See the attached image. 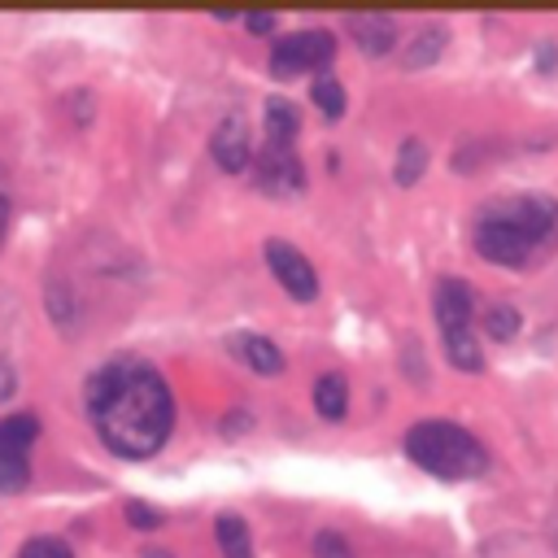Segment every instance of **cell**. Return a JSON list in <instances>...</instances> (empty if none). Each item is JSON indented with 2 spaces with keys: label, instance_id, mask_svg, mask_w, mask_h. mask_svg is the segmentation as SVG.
<instances>
[{
  "label": "cell",
  "instance_id": "26",
  "mask_svg": "<svg viewBox=\"0 0 558 558\" xmlns=\"http://www.w3.org/2000/svg\"><path fill=\"white\" fill-rule=\"evenodd\" d=\"M9 392H13V371H9V366H0V401H4Z\"/></svg>",
  "mask_w": 558,
  "mask_h": 558
},
{
  "label": "cell",
  "instance_id": "28",
  "mask_svg": "<svg viewBox=\"0 0 558 558\" xmlns=\"http://www.w3.org/2000/svg\"><path fill=\"white\" fill-rule=\"evenodd\" d=\"M144 558H174V554H166V549H148Z\"/></svg>",
  "mask_w": 558,
  "mask_h": 558
},
{
  "label": "cell",
  "instance_id": "9",
  "mask_svg": "<svg viewBox=\"0 0 558 558\" xmlns=\"http://www.w3.org/2000/svg\"><path fill=\"white\" fill-rule=\"evenodd\" d=\"M257 174H262L266 192H296L305 183V170H301L296 153L292 148H275V144H266V153L257 157Z\"/></svg>",
  "mask_w": 558,
  "mask_h": 558
},
{
  "label": "cell",
  "instance_id": "16",
  "mask_svg": "<svg viewBox=\"0 0 558 558\" xmlns=\"http://www.w3.org/2000/svg\"><path fill=\"white\" fill-rule=\"evenodd\" d=\"M484 331H488V340H510L514 331H519V323H523V314L510 305V301H493L488 310H484Z\"/></svg>",
  "mask_w": 558,
  "mask_h": 558
},
{
  "label": "cell",
  "instance_id": "2",
  "mask_svg": "<svg viewBox=\"0 0 558 558\" xmlns=\"http://www.w3.org/2000/svg\"><path fill=\"white\" fill-rule=\"evenodd\" d=\"M558 235V201L545 192H519L484 205L475 222V253L497 266H527Z\"/></svg>",
  "mask_w": 558,
  "mask_h": 558
},
{
  "label": "cell",
  "instance_id": "14",
  "mask_svg": "<svg viewBox=\"0 0 558 558\" xmlns=\"http://www.w3.org/2000/svg\"><path fill=\"white\" fill-rule=\"evenodd\" d=\"M440 48H445V31H440V26H427L423 35H414V44L405 48L401 65H405V70H427V65L440 57Z\"/></svg>",
  "mask_w": 558,
  "mask_h": 558
},
{
  "label": "cell",
  "instance_id": "7",
  "mask_svg": "<svg viewBox=\"0 0 558 558\" xmlns=\"http://www.w3.org/2000/svg\"><path fill=\"white\" fill-rule=\"evenodd\" d=\"M209 153H214V161H218L227 174H240V170L253 161L248 122H244L240 113H227V118L214 126V135H209Z\"/></svg>",
  "mask_w": 558,
  "mask_h": 558
},
{
  "label": "cell",
  "instance_id": "19",
  "mask_svg": "<svg viewBox=\"0 0 558 558\" xmlns=\"http://www.w3.org/2000/svg\"><path fill=\"white\" fill-rule=\"evenodd\" d=\"M310 100H314L327 118H340V113H344V87H340L331 74H314V83H310Z\"/></svg>",
  "mask_w": 558,
  "mask_h": 558
},
{
  "label": "cell",
  "instance_id": "10",
  "mask_svg": "<svg viewBox=\"0 0 558 558\" xmlns=\"http://www.w3.org/2000/svg\"><path fill=\"white\" fill-rule=\"evenodd\" d=\"M227 344H231V353H235L240 362H248V366L262 371V375H279V371H283V353L275 349V340H266V336H257V331H235Z\"/></svg>",
  "mask_w": 558,
  "mask_h": 558
},
{
  "label": "cell",
  "instance_id": "3",
  "mask_svg": "<svg viewBox=\"0 0 558 558\" xmlns=\"http://www.w3.org/2000/svg\"><path fill=\"white\" fill-rule=\"evenodd\" d=\"M405 453L436 480H475L488 471V449L449 418H423L405 432Z\"/></svg>",
  "mask_w": 558,
  "mask_h": 558
},
{
  "label": "cell",
  "instance_id": "12",
  "mask_svg": "<svg viewBox=\"0 0 558 558\" xmlns=\"http://www.w3.org/2000/svg\"><path fill=\"white\" fill-rule=\"evenodd\" d=\"M314 410L323 418H331V423L344 418V410H349V384H344V375L327 371V375L314 379Z\"/></svg>",
  "mask_w": 558,
  "mask_h": 558
},
{
  "label": "cell",
  "instance_id": "6",
  "mask_svg": "<svg viewBox=\"0 0 558 558\" xmlns=\"http://www.w3.org/2000/svg\"><path fill=\"white\" fill-rule=\"evenodd\" d=\"M266 266L270 275L283 283V292L292 301H314L318 296V275L305 262V253H296L288 240H266Z\"/></svg>",
  "mask_w": 558,
  "mask_h": 558
},
{
  "label": "cell",
  "instance_id": "27",
  "mask_svg": "<svg viewBox=\"0 0 558 558\" xmlns=\"http://www.w3.org/2000/svg\"><path fill=\"white\" fill-rule=\"evenodd\" d=\"M536 61H541V70H549V65H554V44H541V52H536Z\"/></svg>",
  "mask_w": 558,
  "mask_h": 558
},
{
  "label": "cell",
  "instance_id": "25",
  "mask_svg": "<svg viewBox=\"0 0 558 558\" xmlns=\"http://www.w3.org/2000/svg\"><path fill=\"white\" fill-rule=\"evenodd\" d=\"M248 427H253V423H248V414H240V410L227 414V423H222V432H231V436H235V432H248Z\"/></svg>",
  "mask_w": 558,
  "mask_h": 558
},
{
  "label": "cell",
  "instance_id": "15",
  "mask_svg": "<svg viewBox=\"0 0 558 558\" xmlns=\"http://www.w3.org/2000/svg\"><path fill=\"white\" fill-rule=\"evenodd\" d=\"M423 170H427V144L423 140H401V153H397V183L401 187H414L418 179H423Z\"/></svg>",
  "mask_w": 558,
  "mask_h": 558
},
{
  "label": "cell",
  "instance_id": "24",
  "mask_svg": "<svg viewBox=\"0 0 558 558\" xmlns=\"http://www.w3.org/2000/svg\"><path fill=\"white\" fill-rule=\"evenodd\" d=\"M9 218H13V201H9V192L0 187V248H4V235H9Z\"/></svg>",
  "mask_w": 558,
  "mask_h": 558
},
{
  "label": "cell",
  "instance_id": "23",
  "mask_svg": "<svg viewBox=\"0 0 558 558\" xmlns=\"http://www.w3.org/2000/svg\"><path fill=\"white\" fill-rule=\"evenodd\" d=\"M275 17L270 13H244V31H253V35H275Z\"/></svg>",
  "mask_w": 558,
  "mask_h": 558
},
{
  "label": "cell",
  "instance_id": "20",
  "mask_svg": "<svg viewBox=\"0 0 558 558\" xmlns=\"http://www.w3.org/2000/svg\"><path fill=\"white\" fill-rule=\"evenodd\" d=\"M17 558H74V554H70V545L57 541V536H31Z\"/></svg>",
  "mask_w": 558,
  "mask_h": 558
},
{
  "label": "cell",
  "instance_id": "17",
  "mask_svg": "<svg viewBox=\"0 0 558 558\" xmlns=\"http://www.w3.org/2000/svg\"><path fill=\"white\" fill-rule=\"evenodd\" d=\"M35 436H39V418L35 414H9V418H0V449H31Z\"/></svg>",
  "mask_w": 558,
  "mask_h": 558
},
{
  "label": "cell",
  "instance_id": "1",
  "mask_svg": "<svg viewBox=\"0 0 558 558\" xmlns=\"http://www.w3.org/2000/svg\"><path fill=\"white\" fill-rule=\"evenodd\" d=\"M87 410L100 440L122 458H153L174 427L170 388L140 357L100 366L87 379Z\"/></svg>",
  "mask_w": 558,
  "mask_h": 558
},
{
  "label": "cell",
  "instance_id": "22",
  "mask_svg": "<svg viewBox=\"0 0 558 558\" xmlns=\"http://www.w3.org/2000/svg\"><path fill=\"white\" fill-rule=\"evenodd\" d=\"M126 519H131V527H161V510H153L148 501H126Z\"/></svg>",
  "mask_w": 558,
  "mask_h": 558
},
{
  "label": "cell",
  "instance_id": "21",
  "mask_svg": "<svg viewBox=\"0 0 558 558\" xmlns=\"http://www.w3.org/2000/svg\"><path fill=\"white\" fill-rule=\"evenodd\" d=\"M314 558H353V549H349V541L340 536V532H314Z\"/></svg>",
  "mask_w": 558,
  "mask_h": 558
},
{
  "label": "cell",
  "instance_id": "5",
  "mask_svg": "<svg viewBox=\"0 0 558 558\" xmlns=\"http://www.w3.org/2000/svg\"><path fill=\"white\" fill-rule=\"evenodd\" d=\"M331 57H336L331 31H292V35H283V39L275 44V52H270V74H275V78H292V74H301V70H323V65H331Z\"/></svg>",
  "mask_w": 558,
  "mask_h": 558
},
{
  "label": "cell",
  "instance_id": "11",
  "mask_svg": "<svg viewBox=\"0 0 558 558\" xmlns=\"http://www.w3.org/2000/svg\"><path fill=\"white\" fill-rule=\"evenodd\" d=\"M296 131H301V113H296V105L283 100V96H270V100H266V140H270L275 148H292Z\"/></svg>",
  "mask_w": 558,
  "mask_h": 558
},
{
  "label": "cell",
  "instance_id": "4",
  "mask_svg": "<svg viewBox=\"0 0 558 558\" xmlns=\"http://www.w3.org/2000/svg\"><path fill=\"white\" fill-rule=\"evenodd\" d=\"M432 310H436V323H440V336H445V357L458 366V371H480L484 366V353H480V340L471 331L475 314H471V288L458 279V275H445L432 292Z\"/></svg>",
  "mask_w": 558,
  "mask_h": 558
},
{
  "label": "cell",
  "instance_id": "8",
  "mask_svg": "<svg viewBox=\"0 0 558 558\" xmlns=\"http://www.w3.org/2000/svg\"><path fill=\"white\" fill-rule=\"evenodd\" d=\"M344 31L349 39L366 52V57H384L392 44H397V22L388 13H349L344 17Z\"/></svg>",
  "mask_w": 558,
  "mask_h": 558
},
{
  "label": "cell",
  "instance_id": "18",
  "mask_svg": "<svg viewBox=\"0 0 558 558\" xmlns=\"http://www.w3.org/2000/svg\"><path fill=\"white\" fill-rule=\"evenodd\" d=\"M31 480L26 449H0V493H17Z\"/></svg>",
  "mask_w": 558,
  "mask_h": 558
},
{
  "label": "cell",
  "instance_id": "13",
  "mask_svg": "<svg viewBox=\"0 0 558 558\" xmlns=\"http://www.w3.org/2000/svg\"><path fill=\"white\" fill-rule=\"evenodd\" d=\"M214 532H218V545H222V558H253V541H248V523L240 514H218L214 519Z\"/></svg>",
  "mask_w": 558,
  "mask_h": 558
}]
</instances>
